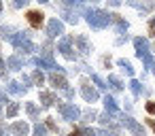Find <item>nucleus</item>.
I'll return each mask as SVG.
<instances>
[{
  "instance_id": "nucleus-1",
  "label": "nucleus",
  "mask_w": 155,
  "mask_h": 136,
  "mask_svg": "<svg viewBox=\"0 0 155 136\" xmlns=\"http://www.w3.org/2000/svg\"><path fill=\"white\" fill-rule=\"evenodd\" d=\"M87 19L94 28H104L108 22H110V15H106L104 11H89L87 13Z\"/></svg>"
},
{
  "instance_id": "nucleus-2",
  "label": "nucleus",
  "mask_w": 155,
  "mask_h": 136,
  "mask_svg": "<svg viewBox=\"0 0 155 136\" xmlns=\"http://www.w3.org/2000/svg\"><path fill=\"white\" fill-rule=\"evenodd\" d=\"M43 19H45V15H43L41 11H30V13H28V22H30L32 28H41V26H43Z\"/></svg>"
},
{
  "instance_id": "nucleus-3",
  "label": "nucleus",
  "mask_w": 155,
  "mask_h": 136,
  "mask_svg": "<svg viewBox=\"0 0 155 136\" xmlns=\"http://www.w3.org/2000/svg\"><path fill=\"white\" fill-rule=\"evenodd\" d=\"M60 111H62V115H64L66 119H77V117H79V108H77L74 104H62Z\"/></svg>"
},
{
  "instance_id": "nucleus-4",
  "label": "nucleus",
  "mask_w": 155,
  "mask_h": 136,
  "mask_svg": "<svg viewBox=\"0 0 155 136\" xmlns=\"http://www.w3.org/2000/svg\"><path fill=\"white\" fill-rule=\"evenodd\" d=\"M123 123H125V125H127V128H130V130H132L136 136H144V130H142V128H140V125H138L134 119H130V117H123Z\"/></svg>"
},
{
  "instance_id": "nucleus-5",
  "label": "nucleus",
  "mask_w": 155,
  "mask_h": 136,
  "mask_svg": "<svg viewBox=\"0 0 155 136\" xmlns=\"http://www.w3.org/2000/svg\"><path fill=\"white\" fill-rule=\"evenodd\" d=\"M11 132H13L15 136H26V134H28V125L21 123V121H17V123L11 125Z\"/></svg>"
},
{
  "instance_id": "nucleus-6",
  "label": "nucleus",
  "mask_w": 155,
  "mask_h": 136,
  "mask_svg": "<svg viewBox=\"0 0 155 136\" xmlns=\"http://www.w3.org/2000/svg\"><path fill=\"white\" fill-rule=\"evenodd\" d=\"M62 30H64V26H62L58 19H51V22H49V34H51V36L62 34Z\"/></svg>"
},
{
  "instance_id": "nucleus-7",
  "label": "nucleus",
  "mask_w": 155,
  "mask_h": 136,
  "mask_svg": "<svg viewBox=\"0 0 155 136\" xmlns=\"http://www.w3.org/2000/svg\"><path fill=\"white\" fill-rule=\"evenodd\" d=\"M60 49H62V53H64L66 58H72V49H70V38H68V36L60 41Z\"/></svg>"
},
{
  "instance_id": "nucleus-8",
  "label": "nucleus",
  "mask_w": 155,
  "mask_h": 136,
  "mask_svg": "<svg viewBox=\"0 0 155 136\" xmlns=\"http://www.w3.org/2000/svg\"><path fill=\"white\" fill-rule=\"evenodd\" d=\"M83 98H85L87 102H94V100L98 98V91H96V89H91L89 85H83Z\"/></svg>"
},
{
  "instance_id": "nucleus-9",
  "label": "nucleus",
  "mask_w": 155,
  "mask_h": 136,
  "mask_svg": "<svg viewBox=\"0 0 155 136\" xmlns=\"http://www.w3.org/2000/svg\"><path fill=\"white\" fill-rule=\"evenodd\" d=\"M41 102H43L45 106H49V104L55 102V96H53L51 91H43V94H41Z\"/></svg>"
},
{
  "instance_id": "nucleus-10",
  "label": "nucleus",
  "mask_w": 155,
  "mask_h": 136,
  "mask_svg": "<svg viewBox=\"0 0 155 136\" xmlns=\"http://www.w3.org/2000/svg\"><path fill=\"white\" fill-rule=\"evenodd\" d=\"M49 79H51V83H53V85H58V87H64V85H66V79H64L62 75H55V72H53Z\"/></svg>"
},
{
  "instance_id": "nucleus-11",
  "label": "nucleus",
  "mask_w": 155,
  "mask_h": 136,
  "mask_svg": "<svg viewBox=\"0 0 155 136\" xmlns=\"http://www.w3.org/2000/svg\"><path fill=\"white\" fill-rule=\"evenodd\" d=\"M134 45H136V49H138V55L147 53V41H142V38H136V41H134Z\"/></svg>"
},
{
  "instance_id": "nucleus-12",
  "label": "nucleus",
  "mask_w": 155,
  "mask_h": 136,
  "mask_svg": "<svg viewBox=\"0 0 155 136\" xmlns=\"http://www.w3.org/2000/svg\"><path fill=\"white\" fill-rule=\"evenodd\" d=\"M74 41H77V45H79V49H81L83 53H87V51H89V49H87V38H85V36H77Z\"/></svg>"
},
{
  "instance_id": "nucleus-13",
  "label": "nucleus",
  "mask_w": 155,
  "mask_h": 136,
  "mask_svg": "<svg viewBox=\"0 0 155 136\" xmlns=\"http://www.w3.org/2000/svg\"><path fill=\"white\" fill-rule=\"evenodd\" d=\"M104 104H106V111L117 113V104H115V100H113V98H106V100H104Z\"/></svg>"
},
{
  "instance_id": "nucleus-14",
  "label": "nucleus",
  "mask_w": 155,
  "mask_h": 136,
  "mask_svg": "<svg viewBox=\"0 0 155 136\" xmlns=\"http://www.w3.org/2000/svg\"><path fill=\"white\" fill-rule=\"evenodd\" d=\"M9 66H13V68H19V66H21V62H19V58H17V55H13V58H9Z\"/></svg>"
},
{
  "instance_id": "nucleus-15",
  "label": "nucleus",
  "mask_w": 155,
  "mask_h": 136,
  "mask_svg": "<svg viewBox=\"0 0 155 136\" xmlns=\"http://www.w3.org/2000/svg\"><path fill=\"white\" fill-rule=\"evenodd\" d=\"M32 79H34V81H36V83H38V85H41V83H43V81H45V77H43V72H41V70H36V72H34V75H32Z\"/></svg>"
},
{
  "instance_id": "nucleus-16",
  "label": "nucleus",
  "mask_w": 155,
  "mask_h": 136,
  "mask_svg": "<svg viewBox=\"0 0 155 136\" xmlns=\"http://www.w3.org/2000/svg\"><path fill=\"white\" fill-rule=\"evenodd\" d=\"M17 108H19V106H17V104H15V102H13V104H11V106H9V108H7V117H13V115H15V113H17Z\"/></svg>"
},
{
  "instance_id": "nucleus-17",
  "label": "nucleus",
  "mask_w": 155,
  "mask_h": 136,
  "mask_svg": "<svg viewBox=\"0 0 155 136\" xmlns=\"http://www.w3.org/2000/svg\"><path fill=\"white\" fill-rule=\"evenodd\" d=\"M9 91H11V94H21V87H19L17 83H11V85H9Z\"/></svg>"
},
{
  "instance_id": "nucleus-18",
  "label": "nucleus",
  "mask_w": 155,
  "mask_h": 136,
  "mask_svg": "<svg viewBox=\"0 0 155 136\" xmlns=\"http://www.w3.org/2000/svg\"><path fill=\"white\" fill-rule=\"evenodd\" d=\"M108 81H110V83H113V87H115V89H121V81H119V79H117V77H110V79H108Z\"/></svg>"
},
{
  "instance_id": "nucleus-19",
  "label": "nucleus",
  "mask_w": 155,
  "mask_h": 136,
  "mask_svg": "<svg viewBox=\"0 0 155 136\" xmlns=\"http://www.w3.org/2000/svg\"><path fill=\"white\" fill-rule=\"evenodd\" d=\"M130 85H132V91H134V94H140V83H138V81H132Z\"/></svg>"
},
{
  "instance_id": "nucleus-20",
  "label": "nucleus",
  "mask_w": 155,
  "mask_h": 136,
  "mask_svg": "<svg viewBox=\"0 0 155 136\" xmlns=\"http://www.w3.org/2000/svg\"><path fill=\"white\" fill-rule=\"evenodd\" d=\"M34 136H45V128L43 125H36L34 128Z\"/></svg>"
},
{
  "instance_id": "nucleus-21",
  "label": "nucleus",
  "mask_w": 155,
  "mask_h": 136,
  "mask_svg": "<svg viewBox=\"0 0 155 136\" xmlns=\"http://www.w3.org/2000/svg\"><path fill=\"white\" fill-rule=\"evenodd\" d=\"M26 108H28V113H30V115H36V106H34L32 102H28V104H26Z\"/></svg>"
},
{
  "instance_id": "nucleus-22",
  "label": "nucleus",
  "mask_w": 155,
  "mask_h": 136,
  "mask_svg": "<svg viewBox=\"0 0 155 136\" xmlns=\"http://www.w3.org/2000/svg\"><path fill=\"white\" fill-rule=\"evenodd\" d=\"M147 111H149V113H153V115H155V102H149V104H147Z\"/></svg>"
},
{
  "instance_id": "nucleus-23",
  "label": "nucleus",
  "mask_w": 155,
  "mask_h": 136,
  "mask_svg": "<svg viewBox=\"0 0 155 136\" xmlns=\"http://www.w3.org/2000/svg\"><path fill=\"white\" fill-rule=\"evenodd\" d=\"M94 81L98 83V87H104V83H102V79H100V77H94Z\"/></svg>"
},
{
  "instance_id": "nucleus-24",
  "label": "nucleus",
  "mask_w": 155,
  "mask_h": 136,
  "mask_svg": "<svg viewBox=\"0 0 155 136\" xmlns=\"http://www.w3.org/2000/svg\"><path fill=\"white\" fill-rule=\"evenodd\" d=\"M28 0H15V7H21V5H26Z\"/></svg>"
},
{
  "instance_id": "nucleus-25",
  "label": "nucleus",
  "mask_w": 155,
  "mask_h": 136,
  "mask_svg": "<svg viewBox=\"0 0 155 136\" xmlns=\"http://www.w3.org/2000/svg\"><path fill=\"white\" fill-rule=\"evenodd\" d=\"M151 34H153V36H155V19H153V22H151Z\"/></svg>"
},
{
  "instance_id": "nucleus-26",
  "label": "nucleus",
  "mask_w": 155,
  "mask_h": 136,
  "mask_svg": "<svg viewBox=\"0 0 155 136\" xmlns=\"http://www.w3.org/2000/svg\"><path fill=\"white\" fill-rule=\"evenodd\" d=\"M70 136H83V134H81V132H72Z\"/></svg>"
},
{
  "instance_id": "nucleus-27",
  "label": "nucleus",
  "mask_w": 155,
  "mask_h": 136,
  "mask_svg": "<svg viewBox=\"0 0 155 136\" xmlns=\"http://www.w3.org/2000/svg\"><path fill=\"white\" fill-rule=\"evenodd\" d=\"M2 68H5V62H2V60H0V72H2Z\"/></svg>"
},
{
  "instance_id": "nucleus-28",
  "label": "nucleus",
  "mask_w": 155,
  "mask_h": 136,
  "mask_svg": "<svg viewBox=\"0 0 155 136\" xmlns=\"http://www.w3.org/2000/svg\"><path fill=\"white\" fill-rule=\"evenodd\" d=\"M2 134H5V130H2V125H0V136H2Z\"/></svg>"
},
{
  "instance_id": "nucleus-29",
  "label": "nucleus",
  "mask_w": 155,
  "mask_h": 136,
  "mask_svg": "<svg viewBox=\"0 0 155 136\" xmlns=\"http://www.w3.org/2000/svg\"><path fill=\"white\" fill-rule=\"evenodd\" d=\"M72 2H74V0H66V5H72Z\"/></svg>"
},
{
  "instance_id": "nucleus-30",
  "label": "nucleus",
  "mask_w": 155,
  "mask_h": 136,
  "mask_svg": "<svg viewBox=\"0 0 155 136\" xmlns=\"http://www.w3.org/2000/svg\"><path fill=\"white\" fill-rule=\"evenodd\" d=\"M0 9H2V2H0Z\"/></svg>"
},
{
  "instance_id": "nucleus-31",
  "label": "nucleus",
  "mask_w": 155,
  "mask_h": 136,
  "mask_svg": "<svg viewBox=\"0 0 155 136\" xmlns=\"http://www.w3.org/2000/svg\"><path fill=\"white\" fill-rule=\"evenodd\" d=\"M41 2H47V0H41Z\"/></svg>"
},
{
  "instance_id": "nucleus-32",
  "label": "nucleus",
  "mask_w": 155,
  "mask_h": 136,
  "mask_svg": "<svg viewBox=\"0 0 155 136\" xmlns=\"http://www.w3.org/2000/svg\"><path fill=\"white\" fill-rule=\"evenodd\" d=\"M153 128H155V125H153Z\"/></svg>"
}]
</instances>
